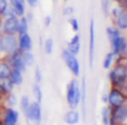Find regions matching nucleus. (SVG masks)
<instances>
[{
  "label": "nucleus",
  "instance_id": "f257e3e1",
  "mask_svg": "<svg viewBox=\"0 0 127 125\" xmlns=\"http://www.w3.org/2000/svg\"><path fill=\"white\" fill-rule=\"evenodd\" d=\"M108 81L110 87H116L127 93V68L119 57L115 58L114 65L108 72Z\"/></svg>",
  "mask_w": 127,
  "mask_h": 125
},
{
  "label": "nucleus",
  "instance_id": "f03ea898",
  "mask_svg": "<svg viewBox=\"0 0 127 125\" xmlns=\"http://www.w3.org/2000/svg\"><path fill=\"white\" fill-rule=\"evenodd\" d=\"M81 99V90L80 83L76 78L71 79L68 83L66 88V102H67L69 108H77V106L80 104Z\"/></svg>",
  "mask_w": 127,
  "mask_h": 125
},
{
  "label": "nucleus",
  "instance_id": "7ed1b4c3",
  "mask_svg": "<svg viewBox=\"0 0 127 125\" xmlns=\"http://www.w3.org/2000/svg\"><path fill=\"white\" fill-rule=\"evenodd\" d=\"M18 50V35L0 36V58H4Z\"/></svg>",
  "mask_w": 127,
  "mask_h": 125
},
{
  "label": "nucleus",
  "instance_id": "20e7f679",
  "mask_svg": "<svg viewBox=\"0 0 127 125\" xmlns=\"http://www.w3.org/2000/svg\"><path fill=\"white\" fill-rule=\"evenodd\" d=\"M127 104V93L122 92L121 89L116 87H110L108 92V102L107 105L112 108L118 107V106Z\"/></svg>",
  "mask_w": 127,
  "mask_h": 125
},
{
  "label": "nucleus",
  "instance_id": "39448f33",
  "mask_svg": "<svg viewBox=\"0 0 127 125\" xmlns=\"http://www.w3.org/2000/svg\"><path fill=\"white\" fill-rule=\"evenodd\" d=\"M62 58L65 62L67 68L70 70V73L75 77H78L80 75V64H79L77 56L71 54L70 51H68L67 49H64L62 51Z\"/></svg>",
  "mask_w": 127,
  "mask_h": 125
},
{
  "label": "nucleus",
  "instance_id": "423d86ee",
  "mask_svg": "<svg viewBox=\"0 0 127 125\" xmlns=\"http://www.w3.org/2000/svg\"><path fill=\"white\" fill-rule=\"evenodd\" d=\"M28 121L32 122L33 124L39 125L42 121V108H41V103L37 101L31 102V105L29 107L27 114L25 115Z\"/></svg>",
  "mask_w": 127,
  "mask_h": 125
},
{
  "label": "nucleus",
  "instance_id": "0eeeda50",
  "mask_svg": "<svg viewBox=\"0 0 127 125\" xmlns=\"http://www.w3.org/2000/svg\"><path fill=\"white\" fill-rule=\"evenodd\" d=\"M4 58L7 59V62L10 64L12 69L20 70V72H22V73H25L27 70V65L24 63V60H22V53L19 49Z\"/></svg>",
  "mask_w": 127,
  "mask_h": 125
},
{
  "label": "nucleus",
  "instance_id": "6e6552de",
  "mask_svg": "<svg viewBox=\"0 0 127 125\" xmlns=\"http://www.w3.org/2000/svg\"><path fill=\"white\" fill-rule=\"evenodd\" d=\"M2 125H17L19 124V112L13 107H6L1 112Z\"/></svg>",
  "mask_w": 127,
  "mask_h": 125
},
{
  "label": "nucleus",
  "instance_id": "1a4fd4ad",
  "mask_svg": "<svg viewBox=\"0 0 127 125\" xmlns=\"http://www.w3.org/2000/svg\"><path fill=\"white\" fill-rule=\"evenodd\" d=\"M112 119L118 125H127V104L112 108Z\"/></svg>",
  "mask_w": 127,
  "mask_h": 125
},
{
  "label": "nucleus",
  "instance_id": "9d476101",
  "mask_svg": "<svg viewBox=\"0 0 127 125\" xmlns=\"http://www.w3.org/2000/svg\"><path fill=\"white\" fill-rule=\"evenodd\" d=\"M88 59L89 66L93 67L95 60V20L90 19L89 24V47H88Z\"/></svg>",
  "mask_w": 127,
  "mask_h": 125
},
{
  "label": "nucleus",
  "instance_id": "9b49d317",
  "mask_svg": "<svg viewBox=\"0 0 127 125\" xmlns=\"http://www.w3.org/2000/svg\"><path fill=\"white\" fill-rule=\"evenodd\" d=\"M18 21H19L18 17H11V18L3 19V22H2L3 34H7V35H18Z\"/></svg>",
  "mask_w": 127,
  "mask_h": 125
},
{
  "label": "nucleus",
  "instance_id": "f8f14e48",
  "mask_svg": "<svg viewBox=\"0 0 127 125\" xmlns=\"http://www.w3.org/2000/svg\"><path fill=\"white\" fill-rule=\"evenodd\" d=\"M127 44V37L125 36H119L118 38H116L115 40H113L110 42V47H112V53L115 55V57H118L122 55L123 50L125 49V46Z\"/></svg>",
  "mask_w": 127,
  "mask_h": 125
},
{
  "label": "nucleus",
  "instance_id": "ddd939ff",
  "mask_svg": "<svg viewBox=\"0 0 127 125\" xmlns=\"http://www.w3.org/2000/svg\"><path fill=\"white\" fill-rule=\"evenodd\" d=\"M31 48H32V39L30 35L28 33L18 35V49L21 53H26V51H31Z\"/></svg>",
  "mask_w": 127,
  "mask_h": 125
},
{
  "label": "nucleus",
  "instance_id": "4468645a",
  "mask_svg": "<svg viewBox=\"0 0 127 125\" xmlns=\"http://www.w3.org/2000/svg\"><path fill=\"white\" fill-rule=\"evenodd\" d=\"M64 121L68 125H76L80 121V113L76 111V108H70L68 112L65 113L64 115Z\"/></svg>",
  "mask_w": 127,
  "mask_h": 125
},
{
  "label": "nucleus",
  "instance_id": "2eb2a0df",
  "mask_svg": "<svg viewBox=\"0 0 127 125\" xmlns=\"http://www.w3.org/2000/svg\"><path fill=\"white\" fill-rule=\"evenodd\" d=\"M66 49L76 56L79 54V50H80V36L78 34H76V35H74L71 37V39L67 44V48Z\"/></svg>",
  "mask_w": 127,
  "mask_h": 125
},
{
  "label": "nucleus",
  "instance_id": "dca6fc26",
  "mask_svg": "<svg viewBox=\"0 0 127 125\" xmlns=\"http://www.w3.org/2000/svg\"><path fill=\"white\" fill-rule=\"evenodd\" d=\"M10 7L13 9L17 17H22L26 12V0H9Z\"/></svg>",
  "mask_w": 127,
  "mask_h": 125
},
{
  "label": "nucleus",
  "instance_id": "f3484780",
  "mask_svg": "<svg viewBox=\"0 0 127 125\" xmlns=\"http://www.w3.org/2000/svg\"><path fill=\"white\" fill-rule=\"evenodd\" d=\"M9 79L13 84V86H20L24 83V73L17 69H11Z\"/></svg>",
  "mask_w": 127,
  "mask_h": 125
},
{
  "label": "nucleus",
  "instance_id": "a211bd4d",
  "mask_svg": "<svg viewBox=\"0 0 127 125\" xmlns=\"http://www.w3.org/2000/svg\"><path fill=\"white\" fill-rule=\"evenodd\" d=\"M80 90H81V115L83 119H86V93H87V87H86V78L83 77L81 79V84H80Z\"/></svg>",
  "mask_w": 127,
  "mask_h": 125
},
{
  "label": "nucleus",
  "instance_id": "6ab92c4d",
  "mask_svg": "<svg viewBox=\"0 0 127 125\" xmlns=\"http://www.w3.org/2000/svg\"><path fill=\"white\" fill-rule=\"evenodd\" d=\"M11 66L10 64L7 62L6 58H0V79L8 78L11 72Z\"/></svg>",
  "mask_w": 127,
  "mask_h": 125
},
{
  "label": "nucleus",
  "instance_id": "aec40b11",
  "mask_svg": "<svg viewBox=\"0 0 127 125\" xmlns=\"http://www.w3.org/2000/svg\"><path fill=\"white\" fill-rule=\"evenodd\" d=\"M114 24L119 30L127 31V10H123L121 16L114 20Z\"/></svg>",
  "mask_w": 127,
  "mask_h": 125
},
{
  "label": "nucleus",
  "instance_id": "412c9836",
  "mask_svg": "<svg viewBox=\"0 0 127 125\" xmlns=\"http://www.w3.org/2000/svg\"><path fill=\"white\" fill-rule=\"evenodd\" d=\"M13 84L10 82V79L8 78H3V79H0V90L3 93L4 95L7 94H10V93L13 92Z\"/></svg>",
  "mask_w": 127,
  "mask_h": 125
},
{
  "label": "nucleus",
  "instance_id": "4be33fe9",
  "mask_svg": "<svg viewBox=\"0 0 127 125\" xmlns=\"http://www.w3.org/2000/svg\"><path fill=\"white\" fill-rule=\"evenodd\" d=\"M106 34H107V38L109 40V42H112L113 40H115L119 36H122V30H119L114 25V26H109L106 28Z\"/></svg>",
  "mask_w": 127,
  "mask_h": 125
},
{
  "label": "nucleus",
  "instance_id": "5701e85b",
  "mask_svg": "<svg viewBox=\"0 0 127 125\" xmlns=\"http://www.w3.org/2000/svg\"><path fill=\"white\" fill-rule=\"evenodd\" d=\"M112 120V107L106 104L101 110V122L104 125H108Z\"/></svg>",
  "mask_w": 127,
  "mask_h": 125
},
{
  "label": "nucleus",
  "instance_id": "b1692460",
  "mask_svg": "<svg viewBox=\"0 0 127 125\" xmlns=\"http://www.w3.org/2000/svg\"><path fill=\"white\" fill-rule=\"evenodd\" d=\"M28 18L22 16L19 17V21H18V35H21V34H26L28 33Z\"/></svg>",
  "mask_w": 127,
  "mask_h": 125
},
{
  "label": "nucleus",
  "instance_id": "393cba45",
  "mask_svg": "<svg viewBox=\"0 0 127 125\" xmlns=\"http://www.w3.org/2000/svg\"><path fill=\"white\" fill-rule=\"evenodd\" d=\"M115 55L112 53V51H109V53L106 54L105 58H104L103 60V68L106 70H109L110 68L113 67V65H114V62H115Z\"/></svg>",
  "mask_w": 127,
  "mask_h": 125
},
{
  "label": "nucleus",
  "instance_id": "a878e982",
  "mask_svg": "<svg viewBox=\"0 0 127 125\" xmlns=\"http://www.w3.org/2000/svg\"><path fill=\"white\" fill-rule=\"evenodd\" d=\"M19 105H20V110H21V112L24 113V115H26L27 112H28V110H29V107H30V105H31L30 98H29L27 95H24V96L20 98Z\"/></svg>",
  "mask_w": 127,
  "mask_h": 125
},
{
  "label": "nucleus",
  "instance_id": "bb28decb",
  "mask_svg": "<svg viewBox=\"0 0 127 125\" xmlns=\"http://www.w3.org/2000/svg\"><path fill=\"white\" fill-rule=\"evenodd\" d=\"M32 94H33V97H35V101L39 102V103H41L42 102V89L41 87H40L39 84L35 83L32 86Z\"/></svg>",
  "mask_w": 127,
  "mask_h": 125
},
{
  "label": "nucleus",
  "instance_id": "cd10ccee",
  "mask_svg": "<svg viewBox=\"0 0 127 125\" xmlns=\"http://www.w3.org/2000/svg\"><path fill=\"white\" fill-rule=\"evenodd\" d=\"M17 103H18L17 97L13 94V92L10 93V94L4 95V105L6 106H8V107H13Z\"/></svg>",
  "mask_w": 127,
  "mask_h": 125
},
{
  "label": "nucleus",
  "instance_id": "c85d7f7f",
  "mask_svg": "<svg viewBox=\"0 0 127 125\" xmlns=\"http://www.w3.org/2000/svg\"><path fill=\"white\" fill-rule=\"evenodd\" d=\"M22 60L24 63L27 65V67H30L35 64V56L31 51H26V53H22Z\"/></svg>",
  "mask_w": 127,
  "mask_h": 125
},
{
  "label": "nucleus",
  "instance_id": "c756f323",
  "mask_svg": "<svg viewBox=\"0 0 127 125\" xmlns=\"http://www.w3.org/2000/svg\"><path fill=\"white\" fill-rule=\"evenodd\" d=\"M44 49H45V53L50 55L53 54V50H54V42L51 38H47L44 42Z\"/></svg>",
  "mask_w": 127,
  "mask_h": 125
},
{
  "label": "nucleus",
  "instance_id": "7c9ffc66",
  "mask_svg": "<svg viewBox=\"0 0 127 125\" xmlns=\"http://www.w3.org/2000/svg\"><path fill=\"white\" fill-rule=\"evenodd\" d=\"M68 24L70 25L71 29L75 31V33H77V31H78V29H79V22H78V20H77L76 18L70 17L69 19H68Z\"/></svg>",
  "mask_w": 127,
  "mask_h": 125
},
{
  "label": "nucleus",
  "instance_id": "2f4dec72",
  "mask_svg": "<svg viewBox=\"0 0 127 125\" xmlns=\"http://www.w3.org/2000/svg\"><path fill=\"white\" fill-rule=\"evenodd\" d=\"M123 10L124 9H122L119 6H117V7H114V8L112 9V11H110V16L113 17V19H117V18L121 16V13L123 12Z\"/></svg>",
  "mask_w": 127,
  "mask_h": 125
},
{
  "label": "nucleus",
  "instance_id": "473e14b6",
  "mask_svg": "<svg viewBox=\"0 0 127 125\" xmlns=\"http://www.w3.org/2000/svg\"><path fill=\"white\" fill-rule=\"evenodd\" d=\"M9 7V0H0V18Z\"/></svg>",
  "mask_w": 127,
  "mask_h": 125
},
{
  "label": "nucleus",
  "instance_id": "72a5a7b5",
  "mask_svg": "<svg viewBox=\"0 0 127 125\" xmlns=\"http://www.w3.org/2000/svg\"><path fill=\"white\" fill-rule=\"evenodd\" d=\"M42 81V72L39 67H36L35 68V83L40 84V82Z\"/></svg>",
  "mask_w": 127,
  "mask_h": 125
},
{
  "label": "nucleus",
  "instance_id": "f704fd0d",
  "mask_svg": "<svg viewBox=\"0 0 127 125\" xmlns=\"http://www.w3.org/2000/svg\"><path fill=\"white\" fill-rule=\"evenodd\" d=\"M101 6H103L104 15L106 17H108V15H109V0H103L101 1Z\"/></svg>",
  "mask_w": 127,
  "mask_h": 125
},
{
  "label": "nucleus",
  "instance_id": "c9c22d12",
  "mask_svg": "<svg viewBox=\"0 0 127 125\" xmlns=\"http://www.w3.org/2000/svg\"><path fill=\"white\" fill-rule=\"evenodd\" d=\"M72 13H74V8L72 7H65L63 10V15L64 16H68V17H71Z\"/></svg>",
  "mask_w": 127,
  "mask_h": 125
},
{
  "label": "nucleus",
  "instance_id": "e433bc0d",
  "mask_svg": "<svg viewBox=\"0 0 127 125\" xmlns=\"http://www.w3.org/2000/svg\"><path fill=\"white\" fill-rule=\"evenodd\" d=\"M117 2V6H119L122 9L127 10V0H115Z\"/></svg>",
  "mask_w": 127,
  "mask_h": 125
},
{
  "label": "nucleus",
  "instance_id": "4c0bfd02",
  "mask_svg": "<svg viewBox=\"0 0 127 125\" xmlns=\"http://www.w3.org/2000/svg\"><path fill=\"white\" fill-rule=\"evenodd\" d=\"M27 2H28V4L31 7V8H35V7H37L38 4V0H26Z\"/></svg>",
  "mask_w": 127,
  "mask_h": 125
},
{
  "label": "nucleus",
  "instance_id": "58836bf2",
  "mask_svg": "<svg viewBox=\"0 0 127 125\" xmlns=\"http://www.w3.org/2000/svg\"><path fill=\"white\" fill-rule=\"evenodd\" d=\"M44 24H45V27H49V26H50V24H51V17H50V16H47V17L45 18Z\"/></svg>",
  "mask_w": 127,
  "mask_h": 125
},
{
  "label": "nucleus",
  "instance_id": "ea45409f",
  "mask_svg": "<svg viewBox=\"0 0 127 125\" xmlns=\"http://www.w3.org/2000/svg\"><path fill=\"white\" fill-rule=\"evenodd\" d=\"M121 57H123L124 59H127V44H126V46H125V49H124L123 53H122Z\"/></svg>",
  "mask_w": 127,
  "mask_h": 125
},
{
  "label": "nucleus",
  "instance_id": "a19ab883",
  "mask_svg": "<svg viewBox=\"0 0 127 125\" xmlns=\"http://www.w3.org/2000/svg\"><path fill=\"white\" fill-rule=\"evenodd\" d=\"M4 107H6V105H4V99H0V113L3 111Z\"/></svg>",
  "mask_w": 127,
  "mask_h": 125
},
{
  "label": "nucleus",
  "instance_id": "79ce46f5",
  "mask_svg": "<svg viewBox=\"0 0 127 125\" xmlns=\"http://www.w3.org/2000/svg\"><path fill=\"white\" fill-rule=\"evenodd\" d=\"M103 102L107 104V102H108V93H107V94H104L103 95Z\"/></svg>",
  "mask_w": 127,
  "mask_h": 125
},
{
  "label": "nucleus",
  "instance_id": "37998d69",
  "mask_svg": "<svg viewBox=\"0 0 127 125\" xmlns=\"http://www.w3.org/2000/svg\"><path fill=\"white\" fill-rule=\"evenodd\" d=\"M108 125H118V124H117V123H116V122H115V121H114V120H113V119H112V120H110V122H109V124H108Z\"/></svg>",
  "mask_w": 127,
  "mask_h": 125
},
{
  "label": "nucleus",
  "instance_id": "c03bdc74",
  "mask_svg": "<svg viewBox=\"0 0 127 125\" xmlns=\"http://www.w3.org/2000/svg\"><path fill=\"white\" fill-rule=\"evenodd\" d=\"M118 57H119V58H121V59H122V60H123V63H124V64H125V66H126V68H127V59H124V58H123V57H121V56H118Z\"/></svg>",
  "mask_w": 127,
  "mask_h": 125
},
{
  "label": "nucleus",
  "instance_id": "a18cd8bd",
  "mask_svg": "<svg viewBox=\"0 0 127 125\" xmlns=\"http://www.w3.org/2000/svg\"><path fill=\"white\" fill-rule=\"evenodd\" d=\"M0 99H4V94L0 90Z\"/></svg>",
  "mask_w": 127,
  "mask_h": 125
},
{
  "label": "nucleus",
  "instance_id": "49530a36",
  "mask_svg": "<svg viewBox=\"0 0 127 125\" xmlns=\"http://www.w3.org/2000/svg\"><path fill=\"white\" fill-rule=\"evenodd\" d=\"M0 125H2V115H1V113H0Z\"/></svg>",
  "mask_w": 127,
  "mask_h": 125
},
{
  "label": "nucleus",
  "instance_id": "de8ad7c7",
  "mask_svg": "<svg viewBox=\"0 0 127 125\" xmlns=\"http://www.w3.org/2000/svg\"><path fill=\"white\" fill-rule=\"evenodd\" d=\"M17 125H19V124H17Z\"/></svg>",
  "mask_w": 127,
  "mask_h": 125
},
{
  "label": "nucleus",
  "instance_id": "09e8293b",
  "mask_svg": "<svg viewBox=\"0 0 127 125\" xmlns=\"http://www.w3.org/2000/svg\"><path fill=\"white\" fill-rule=\"evenodd\" d=\"M126 37H127V36H126Z\"/></svg>",
  "mask_w": 127,
  "mask_h": 125
}]
</instances>
